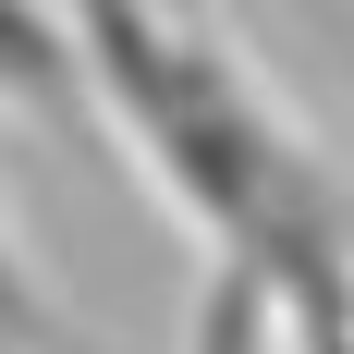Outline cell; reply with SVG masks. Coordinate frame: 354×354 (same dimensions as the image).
I'll list each match as a JSON object with an SVG mask.
<instances>
[{
    "mask_svg": "<svg viewBox=\"0 0 354 354\" xmlns=\"http://www.w3.org/2000/svg\"><path fill=\"white\" fill-rule=\"evenodd\" d=\"M281 281L257 269V257L220 245L208 257V281H196V306H183V354H281Z\"/></svg>",
    "mask_w": 354,
    "mask_h": 354,
    "instance_id": "cell-2",
    "label": "cell"
},
{
    "mask_svg": "<svg viewBox=\"0 0 354 354\" xmlns=\"http://www.w3.org/2000/svg\"><path fill=\"white\" fill-rule=\"evenodd\" d=\"M0 110L37 135H98V86H86V37L62 0H0Z\"/></svg>",
    "mask_w": 354,
    "mask_h": 354,
    "instance_id": "cell-1",
    "label": "cell"
},
{
    "mask_svg": "<svg viewBox=\"0 0 354 354\" xmlns=\"http://www.w3.org/2000/svg\"><path fill=\"white\" fill-rule=\"evenodd\" d=\"M0 330H12V342H49V306H37L25 257H12V220H0Z\"/></svg>",
    "mask_w": 354,
    "mask_h": 354,
    "instance_id": "cell-3",
    "label": "cell"
}]
</instances>
